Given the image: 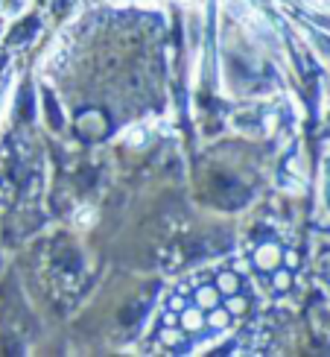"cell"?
Masks as SVG:
<instances>
[{"mask_svg":"<svg viewBox=\"0 0 330 357\" xmlns=\"http://www.w3.org/2000/svg\"><path fill=\"white\" fill-rule=\"evenodd\" d=\"M254 290L243 264L187 275L170 290L161 307L158 343L178 354L219 349L254 307Z\"/></svg>","mask_w":330,"mask_h":357,"instance_id":"cell-1","label":"cell"},{"mask_svg":"<svg viewBox=\"0 0 330 357\" xmlns=\"http://www.w3.org/2000/svg\"><path fill=\"white\" fill-rule=\"evenodd\" d=\"M327 199H330V182H327Z\"/></svg>","mask_w":330,"mask_h":357,"instance_id":"cell-2","label":"cell"}]
</instances>
